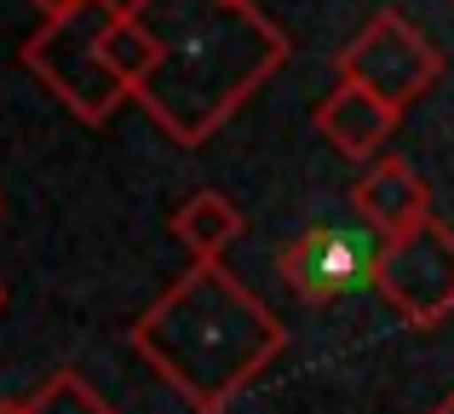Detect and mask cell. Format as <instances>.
Returning <instances> with one entry per match:
<instances>
[{"mask_svg": "<svg viewBox=\"0 0 454 414\" xmlns=\"http://www.w3.org/2000/svg\"><path fill=\"white\" fill-rule=\"evenodd\" d=\"M133 12L155 35V69L133 104L184 150L207 145L294 52L254 0H133Z\"/></svg>", "mask_w": 454, "mask_h": 414, "instance_id": "cell-1", "label": "cell"}, {"mask_svg": "<svg viewBox=\"0 0 454 414\" xmlns=\"http://www.w3.org/2000/svg\"><path fill=\"white\" fill-rule=\"evenodd\" d=\"M115 12H121V0H81V6L46 18L41 29L23 41V69H29L69 115H81V121H92V127H104L133 98L127 81L115 75L110 58H104V35H110Z\"/></svg>", "mask_w": 454, "mask_h": 414, "instance_id": "cell-3", "label": "cell"}, {"mask_svg": "<svg viewBox=\"0 0 454 414\" xmlns=\"http://www.w3.org/2000/svg\"><path fill=\"white\" fill-rule=\"evenodd\" d=\"M351 207L368 230L403 236L420 219H432V191H426V179L403 156H374L363 168V179L351 184Z\"/></svg>", "mask_w": 454, "mask_h": 414, "instance_id": "cell-8", "label": "cell"}, {"mask_svg": "<svg viewBox=\"0 0 454 414\" xmlns=\"http://www.w3.org/2000/svg\"><path fill=\"white\" fill-rule=\"evenodd\" d=\"M380 293L414 328H437L454 311V230L443 219H420L414 230L386 236Z\"/></svg>", "mask_w": 454, "mask_h": 414, "instance_id": "cell-6", "label": "cell"}, {"mask_svg": "<svg viewBox=\"0 0 454 414\" xmlns=\"http://www.w3.org/2000/svg\"><path fill=\"white\" fill-rule=\"evenodd\" d=\"M449 6H454V0H449Z\"/></svg>", "mask_w": 454, "mask_h": 414, "instance_id": "cell-15", "label": "cell"}, {"mask_svg": "<svg viewBox=\"0 0 454 414\" xmlns=\"http://www.w3.org/2000/svg\"><path fill=\"white\" fill-rule=\"evenodd\" d=\"M29 6H41L46 18H58V12H69V6H81V0H29Z\"/></svg>", "mask_w": 454, "mask_h": 414, "instance_id": "cell-12", "label": "cell"}, {"mask_svg": "<svg viewBox=\"0 0 454 414\" xmlns=\"http://www.w3.org/2000/svg\"><path fill=\"white\" fill-rule=\"evenodd\" d=\"M242 230H247V219L224 191H196L173 207V236L184 242L190 259H219Z\"/></svg>", "mask_w": 454, "mask_h": 414, "instance_id": "cell-9", "label": "cell"}, {"mask_svg": "<svg viewBox=\"0 0 454 414\" xmlns=\"http://www.w3.org/2000/svg\"><path fill=\"white\" fill-rule=\"evenodd\" d=\"M288 328L247 293L219 259H190V270L133 323V351L190 403V414H224L236 392L282 351Z\"/></svg>", "mask_w": 454, "mask_h": 414, "instance_id": "cell-2", "label": "cell"}, {"mask_svg": "<svg viewBox=\"0 0 454 414\" xmlns=\"http://www.w3.org/2000/svg\"><path fill=\"white\" fill-rule=\"evenodd\" d=\"M380 230H340V224H310L277 254V277L305 305H340L363 288H380Z\"/></svg>", "mask_w": 454, "mask_h": 414, "instance_id": "cell-4", "label": "cell"}, {"mask_svg": "<svg viewBox=\"0 0 454 414\" xmlns=\"http://www.w3.org/2000/svg\"><path fill=\"white\" fill-rule=\"evenodd\" d=\"M12 409H18V414H115L75 369H58L52 380H41L29 397H18Z\"/></svg>", "mask_w": 454, "mask_h": 414, "instance_id": "cell-11", "label": "cell"}, {"mask_svg": "<svg viewBox=\"0 0 454 414\" xmlns=\"http://www.w3.org/2000/svg\"><path fill=\"white\" fill-rule=\"evenodd\" d=\"M104 58H110V69L127 81V92L155 69V35L145 29V18L133 12V0H121V12H115L110 35H104Z\"/></svg>", "mask_w": 454, "mask_h": 414, "instance_id": "cell-10", "label": "cell"}, {"mask_svg": "<svg viewBox=\"0 0 454 414\" xmlns=\"http://www.w3.org/2000/svg\"><path fill=\"white\" fill-rule=\"evenodd\" d=\"M340 75L374 87L386 104L409 110L420 92H432V81L443 75V52L414 29L403 12H374L356 29V41L340 52Z\"/></svg>", "mask_w": 454, "mask_h": 414, "instance_id": "cell-5", "label": "cell"}, {"mask_svg": "<svg viewBox=\"0 0 454 414\" xmlns=\"http://www.w3.org/2000/svg\"><path fill=\"white\" fill-rule=\"evenodd\" d=\"M432 414H454V392H449V397H443V403H437Z\"/></svg>", "mask_w": 454, "mask_h": 414, "instance_id": "cell-13", "label": "cell"}, {"mask_svg": "<svg viewBox=\"0 0 454 414\" xmlns=\"http://www.w3.org/2000/svg\"><path fill=\"white\" fill-rule=\"evenodd\" d=\"M397 104H386L374 87H363V81H345L340 75V87L328 92V98L310 110V121H317V133L328 138L340 156H351V161H374L380 150H386V138H391V127H397Z\"/></svg>", "mask_w": 454, "mask_h": 414, "instance_id": "cell-7", "label": "cell"}, {"mask_svg": "<svg viewBox=\"0 0 454 414\" xmlns=\"http://www.w3.org/2000/svg\"><path fill=\"white\" fill-rule=\"evenodd\" d=\"M0 414H18V409H12V403H6V409H0Z\"/></svg>", "mask_w": 454, "mask_h": 414, "instance_id": "cell-14", "label": "cell"}]
</instances>
